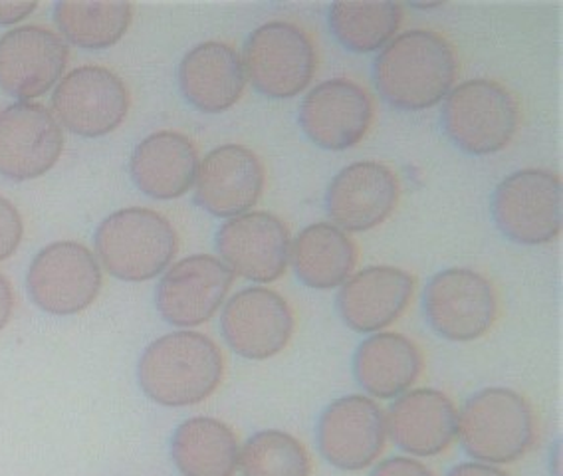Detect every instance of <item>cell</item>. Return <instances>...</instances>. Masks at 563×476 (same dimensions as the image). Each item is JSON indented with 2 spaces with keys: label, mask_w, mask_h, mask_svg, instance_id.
Wrapping results in <instances>:
<instances>
[{
  "label": "cell",
  "mask_w": 563,
  "mask_h": 476,
  "mask_svg": "<svg viewBox=\"0 0 563 476\" xmlns=\"http://www.w3.org/2000/svg\"><path fill=\"white\" fill-rule=\"evenodd\" d=\"M373 84L401 112L431 110L454 88L459 60L441 32L415 29L393 38L373 62Z\"/></svg>",
  "instance_id": "6da1fadb"
},
{
  "label": "cell",
  "mask_w": 563,
  "mask_h": 476,
  "mask_svg": "<svg viewBox=\"0 0 563 476\" xmlns=\"http://www.w3.org/2000/svg\"><path fill=\"white\" fill-rule=\"evenodd\" d=\"M224 357L209 335L179 330L145 347L137 364L141 391L163 407L199 406L221 386Z\"/></svg>",
  "instance_id": "7a4b0ae2"
},
{
  "label": "cell",
  "mask_w": 563,
  "mask_h": 476,
  "mask_svg": "<svg viewBox=\"0 0 563 476\" xmlns=\"http://www.w3.org/2000/svg\"><path fill=\"white\" fill-rule=\"evenodd\" d=\"M538 423L530 401L510 387H484L459 411V439L476 463L512 465L530 453Z\"/></svg>",
  "instance_id": "3957f363"
},
{
  "label": "cell",
  "mask_w": 563,
  "mask_h": 476,
  "mask_svg": "<svg viewBox=\"0 0 563 476\" xmlns=\"http://www.w3.org/2000/svg\"><path fill=\"white\" fill-rule=\"evenodd\" d=\"M101 266L123 283H147L172 266L179 236L167 217L143 207L111 213L96 231Z\"/></svg>",
  "instance_id": "277c9868"
},
{
  "label": "cell",
  "mask_w": 563,
  "mask_h": 476,
  "mask_svg": "<svg viewBox=\"0 0 563 476\" xmlns=\"http://www.w3.org/2000/svg\"><path fill=\"white\" fill-rule=\"evenodd\" d=\"M441 122L446 137L468 155L503 152L520 128V103L504 84L474 78L444 98Z\"/></svg>",
  "instance_id": "5b68a950"
},
{
  "label": "cell",
  "mask_w": 563,
  "mask_h": 476,
  "mask_svg": "<svg viewBox=\"0 0 563 476\" xmlns=\"http://www.w3.org/2000/svg\"><path fill=\"white\" fill-rule=\"evenodd\" d=\"M490 213L498 231L512 243H553L563 226L562 177L548 169L506 175L493 191Z\"/></svg>",
  "instance_id": "8992f818"
},
{
  "label": "cell",
  "mask_w": 563,
  "mask_h": 476,
  "mask_svg": "<svg viewBox=\"0 0 563 476\" xmlns=\"http://www.w3.org/2000/svg\"><path fill=\"white\" fill-rule=\"evenodd\" d=\"M242 64L254 90L271 100H290L312 84L318 52L302 26L272 21L251 32Z\"/></svg>",
  "instance_id": "52a82bcc"
},
{
  "label": "cell",
  "mask_w": 563,
  "mask_h": 476,
  "mask_svg": "<svg viewBox=\"0 0 563 476\" xmlns=\"http://www.w3.org/2000/svg\"><path fill=\"white\" fill-rule=\"evenodd\" d=\"M422 310L434 334L464 344L493 330L500 314V298L493 280L483 273L453 266L427 283Z\"/></svg>",
  "instance_id": "ba28073f"
},
{
  "label": "cell",
  "mask_w": 563,
  "mask_h": 476,
  "mask_svg": "<svg viewBox=\"0 0 563 476\" xmlns=\"http://www.w3.org/2000/svg\"><path fill=\"white\" fill-rule=\"evenodd\" d=\"M103 286L100 261L88 246L60 241L44 246L32 258L26 288L32 302L52 316H74L88 310Z\"/></svg>",
  "instance_id": "9c48e42d"
},
{
  "label": "cell",
  "mask_w": 563,
  "mask_h": 476,
  "mask_svg": "<svg viewBox=\"0 0 563 476\" xmlns=\"http://www.w3.org/2000/svg\"><path fill=\"white\" fill-rule=\"evenodd\" d=\"M316 441L328 465L360 473L379 461L387 446V417L372 397H338L318 419Z\"/></svg>",
  "instance_id": "30bf717a"
},
{
  "label": "cell",
  "mask_w": 563,
  "mask_h": 476,
  "mask_svg": "<svg viewBox=\"0 0 563 476\" xmlns=\"http://www.w3.org/2000/svg\"><path fill=\"white\" fill-rule=\"evenodd\" d=\"M130 91L115 71L80 66L62 78L52 96L56 122L81 137L115 132L130 112Z\"/></svg>",
  "instance_id": "8fae6325"
},
{
  "label": "cell",
  "mask_w": 563,
  "mask_h": 476,
  "mask_svg": "<svg viewBox=\"0 0 563 476\" xmlns=\"http://www.w3.org/2000/svg\"><path fill=\"white\" fill-rule=\"evenodd\" d=\"M292 306L266 286H249L232 296L221 314V332L232 352L252 362L282 354L292 342Z\"/></svg>",
  "instance_id": "7c38bea8"
},
{
  "label": "cell",
  "mask_w": 563,
  "mask_h": 476,
  "mask_svg": "<svg viewBox=\"0 0 563 476\" xmlns=\"http://www.w3.org/2000/svg\"><path fill=\"white\" fill-rule=\"evenodd\" d=\"M217 253L234 276L256 284L280 280L288 270L292 239L276 214L251 211L227 219L217 233Z\"/></svg>",
  "instance_id": "4fadbf2b"
},
{
  "label": "cell",
  "mask_w": 563,
  "mask_h": 476,
  "mask_svg": "<svg viewBox=\"0 0 563 476\" xmlns=\"http://www.w3.org/2000/svg\"><path fill=\"white\" fill-rule=\"evenodd\" d=\"M373 100L362 84L332 78L313 86L303 96L298 122L303 135L328 152H345L372 130Z\"/></svg>",
  "instance_id": "5bb4252c"
},
{
  "label": "cell",
  "mask_w": 563,
  "mask_h": 476,
  "mask_svg": "<svg viewBox=\"0 0 563 476\" xmlns=\"http://www.w3.org/2000/svg\"><path fill=\"white\" fill-rule=\"evenodd\" d=\"M234 274L212 254H192L163 274L155 306L167 324L197 328L207 324L231 292Z\"/></svg>",
  "instance_id": "9a60e30c"
},
{
  "label": "cell",
  "mask_w": 563,
  "mask_h": 476,
  "mask_svg": "<svg viewBox=\"0 0 563 476\" xmlns=\"http://www.w3.org/2000/svg\"><path fill=\"white\" fill-rule=\"evenodd\" d=\"M401 182L379 162H355L333 177L325 191V211L345 233H365L385 223L399 204Z\"/></svg>",
  "instance_id": "2e32d148"
},
{
  "label": "cell",
  "mask_w": 563,
  "mask_h": 476,
  "mask_svg": "<svg viewBox=\"0 0 563 476\" xmlns=\"http://www.w3.org/2000/svg\"><path fill=\"white\" fill-rule=\"evenodd\" d=\"M62 152L60 123L41 103H12L0 112V175L4 179H38L58 163Z\"/></svg>",
  "instance_id": "e0dca14e"
},
{
  "label": "cell",
  "mask_w": 563,
  "mask_h": 476,
  "mask_svg": "<svg viewBox=\"0 0 563 476\" xmlns=\"http://www.w3.org/2000/svg\"><path fill=\"white\" fill-rule=\"evenodd\" d=\"M266 171L261 157L241 143H224L199 162L195 201L207 213L232 219L261 201Z\"/></svg>",
  "instance_id": "ac0fdd59"
},
{
  "label": "cell",
  "mask_w": 563,
  "mask_h": 476,
  "mask_svg": "<svg viewBox=\"0 0 563 476\" xmlns=\"http://www.w3.org/2000/svg\"><path fill=\"white\" fill-rule=\"evenodd\" d=\"M415 290L417 280L411 273L399 266L375 264L352 274L340 286L335 310L355 334H377L407 312Z\"/></svg>",
  "instance_id": "d6986e66"
},
{
  "label": "cell",
  "mask_w": 563,
  "mask_h": 476,
  "mask_svg": "<svg viewBox=\"0 0 563 476\" xmlns=\"http://www.w3.org/2000/svg\"><path fill=\"white\" fill-rule=\"evenodd\" d=\"M68 46L56 32L21 26L0 36V88L29 102L62 80L68 66Z\"/></svg>",
  "instance_id": "ffe728a7"
},
{
  "label": "cell",
  "mask_w": 563,
  "mask_h": 476,
  "mask_svg": "<svg viewBox=\"0 0 563 476\" xmlns=\"http://www.w3.org/2000/svg\"><path fill=\"white\" fill-rule=\"evenodd\" d=\"M385 417L393 443L415 458L443 455L459 436V409L451 397L431 387L397 397Z\"/></svg>",
  "instance_id": "44dd1931"
},
{
  "label": "cell",
  "mask_w": 563,
  "mask_h": 476,
  "mask_svg": "<svg viewBox=\"0 0 563 476\" xmlns=\"http://www.w3.org/2000/svg\"><path fill=\"white\" fill-rule=\"evenodd\" d=\"M179 88L185 100L202 113L231 110L246 88L242 56L227 42H202L183 56Z\"/></svg>",
  "instance_id": "7402d4cb"
},
{
  "label": "cell",
  "mask_w": 563,
  "mask_h": 476,
  "mask_svg": "<svg viewBox=\"0 0 563 476\" xmlns=\"http://www.w3.org/2000/svg\"><path fill=\"white\" fill-rule=\"evenodd\" d=\"M197 169V147L179 132L152 133L131 153V179L141 193L157 201L179 199L191 191Z\"/></svg>",
  "instance_id": "603a6c76"
},
{
  "label": "cell",
  "mask_w": 563,
  "mask_h": 476,
  "mask_svg": "<svg viewBox=\"0 0 563 476\" xmlns=\"http://www.w3.org/2000/svg\"><path fill=\"white\" fill-rule=\"evenodd\" d=\"M424 367L421 347L399 332L367 335L353 354L352 372L367 397L397 399L407 394Z\"/></svg>",
  "instance_id": "cb8c5ba5"
},
{
  "label": "cell",
  "mask_w": 563,
  "mask_h": 476,
  "mask_svg": "<svg viewBox=\"0 0 563 476\" xmlns=\"http://www.w3.org/2000/svg\"><path fill=\"white\" fill-rule=\"evenodd\" d=\"M352 236L332 223H313L294 239L290 263L300 283L312 290L340 288L357 266Z\"/></svg>",
  "instance_id": "d4e9b609"
},
{
  "label": "cell",
  "mask_w": 563,
  "mask_h": 476,
  "mask_svg": "<svg viewBox=\"0 0 563 476\" xmlns=\"http://www.w3.org/2000/svg\"><path fill=\"white\" fill-rule=\"evenodd\" d=\"M239 456V436L214 417H191L173 433L172 458L183 476H234Z\"/></svg>",
  "instance_id": "484cf974"
},
{
  "label": "cell",
  "mask_w": 563,
  "mask_h": 476,
  "mask_svg": "<svg viewBox=\"0 0 563 476\" xmlns=\"http://www.w3.org/2000/svg\"><path fill=\"white\" fill-rule=\"evenodd\" d=\"M333 38L345 51L372 54L383 51L401 29L402 9L397 2H333L328 12Z\"/></svg>",
  "instance_id": "4316f807"
},
{
  "label": "cell",
  "mask_w": 563,
  "mask_h": 476,
  "mask_svg": "<svg viewBox=\"0 0 563 476\" xmlns=\"http://www.w3.org/2000/svg\"><path fill=\"white\" fill-rule=\"evenodd\" d=\"M58 31L84 51H106L125 36L133 21L130 2L64 0L54 9Z\"/></svg>",
  "instance_id": "83f0119b"
},
{
  "label": "cell",
  "mask_w": 563,
  "mask_h": 476,
  "mask_svg": "<svg viewBox=\"0 0 563 476\" xmlns=\"http://www.w3.org/2000/svg\"><path fill=\"white\" fill-rule=\"evenodd\" d=\"M239 468L242 476H310L312 456L300 439L280 429H264L241 446Z\"/></svg>",
  "instance_id": "f1b7e54d"
},
{
  "label": "cell",
  "mask_w": 563,
  "mask_h": 476,
  "mask_svg": "<svg viewBox=\"0 0 563 476\" xmlns=\"http://www.w3.org/2000/svg\"><path fill=\"white\" fill-rule=\"evenodd\" d=\"M24 236V223L14 204L0 197V263L16 253Z\"/></svg>",
  "instance_id": "f546056e"
},
{
  "label": "cell",
  "mask_w": 563,
  "mask_h": 476,
  "mask_svg": "<svg viewBox=\"0 0 563 476\" xmlns=\"http://www.w3.org/2000/svg\"><path fill=\"white\" fill-rule=\"evenodd\" d=\"M369 476H434L429 466L412 456H389L375 465Z\"/></svg>",
  "instance_id": "4dcf8cb0"
},
{
  "label": "cell",
  "mask_w": 563,
  "mask_h": 476,
  "mask_svg": "<svg viewBox=\"0 0 563 476\" xmlns=\"http://www.w3.org/2000/svg\"><path fill=\"white\" fill-rule=\"evenodd\" d=\"M38 9V2H0V26H11L24 21Z\"/></svg>",
  "instance_id": "1f68e13d"
},
{
  "label": "cell",
  "mask_w": 563,
  "mask_h": 476,
  "mask_svg": "<svg viewBox=\"0 0 563 476\" xmlns=\"http://www.w3.org/2000/svg\"><path fill=\"white\" fill-rule=\"evenodd\" d=\"M446 476H512L503 471L500 466L486 465V463H461L453 466Z\"/></svg>",
  "instance_id": "d6a6232c"
},
{
  "label": "cell",
  "mask_w": 563,
  "mask_h": 476,
  "mask_svg": "<svg viewBox=\"0 0 563 476\" xmlns=\"http://www.w3.org/2000/svg\"><path fill=\"white\" fill-rule=\"evenodd\" d=\"M14 312V292L12 286L2 274H0V332L11 322Z\"/></svg>",
  "instance_id": "836d02e7"
},
{
  "label": "cell",
  "mask_w": 563,
  "mask_h": 476,
  "mask_svg": "<svg viewBox=\"0 0 563 476\" xmlns=\"http://www.w3.org/2000/svg\"><path fill=\"white\" fill-rule=\"evenodd\" d=\"M412 9H439V7H443V2H427V4H417V2H412Z\"/></svg>",
  "instance_id": "e575fe53"
}]
</instances>
